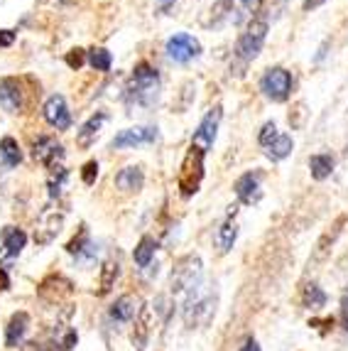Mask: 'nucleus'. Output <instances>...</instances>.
<instances>
[{
  "instance_id": "obj_1",
  "label": "nucleus",
  "mask_w": 348,
  "mask_h": 351,
  "mask_svg": "<svg viewBox=\"0 0 348 351\" xmlns=\"http://www.w3.org/2000/svg\"><path fill=\"white\" fill-rule=\"evenodd\" d=\"M203 155L206 152L199 150V147H189L182 160V167H179V177H177V187H179L182 197H194L201 187V180H203Z\"/></svg>"
},
{
  "instance_id": "obj_2",
  "label": "nucleus",
  "mask_w": 348,
  "mask_h": 351,
  "mask_svg": "<svg viewBox=\"0 0 348 351\" xmlns=\"http://www.w3.org/2000/svg\"><path fill=\"white\" fill-rule=\"evenodd\" d=\"M157 88H160V71L155 69L147 62H140L135 64L133 76H130V96H133L138 104L150 106L157 99Z\"/></svg>"
},
{
  "instance_id": "obj_3",
  "label": "nucleus",
  "mask_w": 348,
  "mask_h": 351,
  "mask_svg": "<svg viewBox=\"0 0 348 351\" xmlns=\"http://www.w3.org/2000/svg\"><path fill=\"white\" fill-rule=\"evenodd\" d=\"M265 40H267V23L265 20H253L245 27L243 35L238 37V42H236V59L243 62V64H250L262 52Z\"/></svg>"
},
{
  "instance_id": "obj_4",
  "label": "nucleus",
  "mask_w": 348,
  "mask_h": 351,
  "mask_svg": "<svg viewBox=\"0 0 348 351\" xmlns=\"http://www.w3.org/2000/svg\"><path fill=\"white\" fill-rule=\"evenodd\" d=\"M260 91L275 104H284L292 94V74L284 66H270L260 79Z\"/></svg>"
},
{
  "instance_id": "obj_5",
  "label": "nucleus",
  "mask_w": 348,
  "mask_h": 351,
  "mask_svg": "<svg viewBox=\"0 0 348 351\" xmlns=\"http://www.w3.org/2000/svg\"><path fill=\"white\" fill-rule=\"evenodd\" d=\"M199 276H201L199 256H184L182 261H177V265L172 270V293L194 290L199 285Z\"/></svg>"
},
{
  "instance_id": "obj_6",
  "label": "nucleus",
  "mask_w": 348,
  "mask_h": 351,
  "mask_svg": "<svg viewBox=\"0 0 348 351\" xmlns=\"http://www.w3.org/2000/svg\"><path fill=\"white\" fill-rule=\"evenodd\" d=\"M164 52H167V57L172 59L174 64H189L192 59H197L201 54V45H199L197 37L179 32V35L169 37Z\"/></svg>"
},
{
  "instance_id": "obj_7",
  "label": "nucleus",
  "mask_w": 348,
  "mask_h": 351,
  "mask_svg": "<svg viewBox=\"0 0 348 351\" xmlns=\"http://www.w3.org/2000/svg\"><path fill=\"white\" fill-rule=\"evenodd\" d=\"M221 116H223V108L219 104L214 108L206 111V116L201 118V123L199 128L194 130V138H192V145L199 147V150H209L211 145L216 143V135H219V125H221Z\"/></svg>"
},
{
  "instance_id": "obj_8",
  "label": "nucleus",
  "mask_w": 348,
  "mask_h": 351,
  "mask_svg": "<svg viewBox=\"0 0 348 351\" xmlns=\"http://www.w3.org/2000/svg\"><path fill=\"white\" fill-rule=\"evenodd\" d=\"M42 116H45L47 123L57 130H69V125H71L69 106H66V99L62 94H52L45 101V106H42Z\"/></svg>"
},
{
  "instance_id": "obj_9",
  "label": "nucleus",
  "mask_w": 348,
  "mask_h": 351,
  "mask_svg": "<svg viewBox=\"0 0 348 351\" xmlns=\"http://www.w3.org/2000/svg\"><path fill=\"white\" fill-rule=\"evenodd\" d=\"M157 141V128L152 125H135V128H125L110 141L113 150H125V147H138V145H147V143Z\"/></svg>"
},
{
  "instance_id": "obj_10",
  "label": "nucleus",
  "mask_w": 348,
  "mask_h": 351,
  "mask_svg": "<svg viewBox=\"0 0 348 351\" xmlns=\"http://www.w3.org/2000/svg\"><path fill=\"white\" fill-rule=\"evenodd\" d=\"M32 158L45 165V167H49V170H57L59 167L57 162L64 158V147L59 145L54 138H49V135H42V138L35 141V145H32Z\"/></svg>"
},
{
  "instance_id": "obj_11",
  "label": "nucleus",
  "mask_w": 348,
  "mask_h": 351,
  "mask_svg": "<svg viewBox=\"0 0 348 351\" xmlns=\"http://www.w3.org/2000/svg\"><path fill=\"white\" fill-rule=\"evenodd\" d=\"M37 293H40L42 300L54 304V302H62V300L71 298V295H74V285H71V280L64 276H49L40 282V290H37Z\"/></svg>"
},
{
  "instance_id": "obj_12",
  "label": "nucleus",
  "mask_w": 348,
  "mask_h": 351,
  "mask_svg": "<svg viewBox=\"0 0 348 351\" xmlns=\"http://www.w3.org/2000/svg\"><path fill=\"white\" fill-rule=\"evenodd\" d=\"M0 106L8 113H20L25 106V91L15 76H5L0 79Z\"/></svg>"
},
{
  "instance_id": "obj_13",
  "label": "nucleus",
  "mask_w": 348,
  "mask_h": 351,
  "mask_svg": "<svg viewBox=\"0 0 348 351\" xmlns=\"http://www.w3.org/2000/svg\"><path fill=\"white\" fill-rule=\"evenodd\" d=\"M260 180H262L260 172H245V175H240L238 180H236L233 192H236V197H238L243 204H256L262 197Z\"/></svg>"
},
{
  "instance_id": "obj_14",
  "label": "nucleus",
  "mask_w": 348,
  "mask_h": 351,
  "mask_svg": "<svg viewBox=\"0 0 348 351\" xmlns=\"http://www.w3.org/2000/svg\"><path fill=\"white\" fill-rule=\"evenodd\" d=\"M0 241H3V246H0V261H3V263H10V261H15V258L23 253L25 243H27V236H25L23 228L8 226L5 231H3V236H0Z\"/></svg>"
},
{
  "instance_id": "obj_15",
  "label": "nucleus",
  "mask_w": 348,
  "mask_h": 351,
  "mask_svg": "<svg viewBox=\"0 0 348 351\" xmlns=\"http://www.w3.org/2000/svg\"><path fill=\"white\" fill-rule=\"evenodd\" d=\"M145 184V175H142V167L138 165H130V167H123L116 175V187L121 192H138Z\"/></svg>"
},
{
  "instance_id": "obj_16",
  "label": "nucleus",
  "mask_w": 348,
  "mask_h": 351,
  "mask_svg": "<svg viewBox=\"0 0 348 351\" xmlns=\"http://www.w3.org/2000/svg\"><path fill=\"white\" fill-rule=\"evenodd\" d=\"M29 327V315L27 312H15V315L10 317V322H8L5 327V346H18L20 341H23L25 332H27Z\"/></svg>"
},
{
  "instance_id": "obj_17",
  "label": "nucleus",
  "mask_w": 348,
  "mask_h": 351,
  "mask_svg": "<svg viewBox=\"0 0 348 351\" xmlns=\"http://www.w3.org/2000/svg\"><path fill=\"white\" fill-rule=\"evenodd\" d=\"M135 315H138V300L133 295H123L110 307V319H116V322H130Z\"/></svg>"
},
{
  "instance_id": "obj_18",
  "label": "nucleus",
  "mask_w": 348,
  "mask_h": 351,
  "mask_svg": "<svg viewBox=\"0 0 348 351\" xmlns=\"http://www.w3.org/2000/svg\"><path fill=\"white\" fill-rule=\"evenodd\" d=\"M0 160H3L5 167H18V165L23 162V150H20L18 141L10 138V135H5V138L0 141Z\"/></svg>"
},
{
  "instance_id": "obj_19",
  "label": "nucleus",
  "mask_w": 348,
  "mask_h": 351,
  "mask_svg": "<svg viewBox=\"0 0 348 351\" xmlns=\"http://www.w3.org/2000/svg\"><path fill=\"white\" fill-rule=\"evenodd\" d=\"M236 236H238V226L233 219H226V221L221 223V228L216 231V246H219L221 253H228L236 243Z\"/></svg>"
},
{
  "instance_id": "obj_20",
  "label": "nucleus",
  "mask_w": 348,
  "mask_h": 351,
  "mask_svg": "<svg viewBox=\"0 0 348 351\" xmlns=\"http://www.w3.org/2000/svg\"><path fill=\"white\" fill-rule=\"evenodd\" d=\"M105 118H108V116H105L103 111H99L96 116L88 118L86 123L82 125V130H79V145H82V147H88V145H91V141L96 138V135H99L101 125L105 123Z\"/></svg>"
},
{
  "instance_id": "obj_21",
  "label": "nucleus",
  "mask_w": 348,
  "mask_h": 351,
  "mask_svg": "<svg viewBox=\"0 0 348 351\" xmlns=\"http://www.w3.org/2000/svg\"><path fill=\"white\" fill-rule=\"evenodd\" d=\"M309 172H312L314 180H326V177L334 172V158L326 155V152H319V155H312L309 158Z\"/></svg>"
},
{
  "instance_id": "obj_22",
  "label": "nucleus",
  "mask_w": 348,
  "mask_h": 351,
  "mask_svg": "<svg viewBox=\"0 0 348 351\" xmlns=\"http://www.w3.org/2000/svg\"><path fill=\"white\" fill-rule=\"evenodd\" d=\"M118 273H121L118 261L108 258V261L103 263V268H101V278H99V293L101 295H108L110 290H113V285H116V280H118Z\"/></svg>"
},
{
  "instance_id": "obj_23",
  "label": "nucleus",
  "mask_w": 348,
  "mask_h": 351,
  "mask_svg": "<svg viewBox=\"0 0 348 351\" xmlns=\"http://www.w3.org/2000/svg\"><path fill=\"white\" fill-rule=\"evenodd\" d=\"M295 150V141H292V135H277V141L273 145L267 147V158L273 160V162H279V160L290 158V152Z\"/></svg>"
},
{
  "instance_id": "obj_24",
  "label": "nucleus",
  "mask_w": 348,
  "mask_h": 351,
  "mask_svg": "<svg viewBox=\"0 0 348 351\" xmlns=\"http://www.w3.org/2000/svg\"><path fill=\"white\" fill-rule=\"evenodd\" d=\"M155 248H157V241L152 239V236H142L140 239V243L135 246V265H140V268H145V265H150L152 256H155Z\"/></svg>"
},
{
  "instance_id": "obj_25",
  "label": "nucleus",
  "mask_w": 348,
  "mask_h": 351,
  "mask_svg": "<svg viewBox=\"0 0 348 351\" xmlns=\"http://www.w3.org/2000/svg\"><path fill=\"white\" fill-rule=\"evenodd\" d=\"M302 304L307 307V310H319V307H324L326 304V293L316 285V282H312V285L304 287Z\"/></svg>"
},
{
  "instance_id": "obj_26",
  "label": "nucleus",
  "mask_w": 348,
  "mask_h": 351,
  "mask_svg": "<svg viewBox=\"0 0 348 351\" xmlns=\"http://www.w3.org/2000/svg\"><path fill=\"white\" fill-rule=\"evenodd\" d=\"M86 62L93 66L96 71H110V64H113V57H110L108 49L103 47H93L86 52Z\"/></svg>"
},
{
  "instance_id": "obj_27",
  "label": "nucleus",
  "mask_w": 348,
  "mask_h": 351,
  "mask_svg": "<svg viewBox=\"0 0 348 351\" xmlns=\"http://www.w3.org/2000/svg\"><path fill=\"white\" fill-rule=\"evenodd\" d=\"M150 317H152L150 307H142V310H140L138 327H135V334H133V341H135V344H138V346L145 344L147 334H150Z\"/></svg>"
},
{
  "instance_id": "obj_28",
  "label": "nucleus",
  "mask_w": 348,
  "mask_h": 351,
  "mask_svg": "<svg viewBox=\"0 0 348 351\" xmlns=\"http://www.w3.org/2000/svg\"><path fill=\"white\" fill-rule=\"evenodd\" d=\"M88 243H91V241H88V231H86V226H82L79 236H74V239H71L69 243H66V251L74 253V256H82L84 248H86Z\"/></svg>"
},
{
  "instance_id": "obj_29",
  "label": "nucleus",
  "mask_w": 348,
  "mask_h": 351,
  "mask_svg": "<svg viewBox=\"0 0 348 351\" xmlns=\"http://www.w3.org/2000/svg\"><path fill=\"white\" fill-rule=\"evenodd\" d=\"M277 125H275V121H267L265 125L260 128V135H258V143H260L262 147H270L275 141H277Z\"/></svg>"
},
{
  "instance_id": "obj_30",
  "label": "nucleus",
  "mask_w": 348,
  "mask_h": 351,
  "mask_svg": "<svg viewBox=\"0 0 348 351\" xmlns=\"http://www.w3.org/2000/svg\"><path fill=\"white\" fill-rule=\"evenodd\" d=\"M343 223V219H338V223H336V228H334V231H331V234H326L324 239L319 241V246H316V261H324L326 258V253H329V243H334V239H336L338 236V226H341Z\"/></svg>"
},
{
  "instance_id": "obj_31",
  "label": "nucleus",
  "mask_w": 348,
  "mask_h": 351,
  "mask_svg": "<svg viewBox=\"0 0 348 351\" xmlns=\"http://www.w3.org/2000/svg\"><path fill=\"white\" fill-rule=\"evenodd\" d=\"M96 177H99V162H96V160H88V162L84 165V170H82L84 184H88V187H91L93 182H96Z\"/></svg>"
},
{
  "instance_id": "obj_32",
  "label": "nucleus",
  "mask_w": 348,
  "mask_h": 351,
  "mask_svg": "<svg viewBox=\"0 0 348 351\" xmlns=\"http://www.w3.org/2000/svg\"><path fill=\"white\" fill-rule=\"evenodd\" d=\"M84 62H86V52L84 49H71L69 54H66V64L71 66V69H82L84 66Z\"/></svg>"
},
{
  "instance_id": "obj_33",
  "label": "nucleus",
  "mask_w": 348,
  "mask_h": 351,
  "mask_svg": "<svg viewBox=\"0 0 348 351\" xmlns=\"http://www.w3.org/2000/svg\"><path fill=\"white\" fill-rule=\"evenodd\" d=\"M64 182H66V170L59 172L57 180H54V177H49V194H52V197H57V194L62 192V184H64Z\"/></svg>"
},
{
  "instance_id": "obj_34",
  "label": "nucleus",
  "mask_w": 348,
  "mask_h": 351,
  "mask_svg": "<svg viewBox=\"0 0 348 351\" xmlns=\"http://www.w3.org/2000/svg\"><path fill=\"white\" fill-rule=\"evenodd\" d=\"M309 327H316L321 334H326L329 329H334V317H324V319H312Z\"/></svg>"
},
{
  "instance_id": "obj_35",
  "label": "nucleus",
  "mask_w": 348,
  "mask_h": 351,
  "mask_svg": "<svg viewBox=\"0 0 348 351\" xmlns=\"http://www.w3.org/2000/svg\"><path fill=\"white\" fill-rule=\"evenodd\" d=\"M12 42H15V32L12 29H0V49L10 47Z\"/></svg>"
},
{
  "instance_id": "obj_36",
  "label": "nucleus",
  "mask_w": 348,
  "mask_h": 351,
  "mask_svg": "<svg viewBox=\"0 0 348 351\" xmlns=\"http://www.w3.org/2000/svg\"><path fill=\"white\" fill-rule=\"evenodd\" d=\"M341 317H343V327L348 329V290L343 295V302H341Z\"/></svg>"
},
{
  "instance_id": "obj_37",
  "label": "nucleus",
  "mask_w": 348,
  "mask_h": 351,
  "mask_svg": "<svg viewBox=\"0 0 348 351\" xmlns=\"http://www.w3.org/2000/svg\"><path fill=\"white\" fill-rule=\"evenodd\" d=\"M23 351H47V346L37 344V341H27V344L23 346Z\"/></svg>"
},
{
  "instance_id": "obj_38",
  "label": "nucleus",
  "mask_w": 348,
  "mask_h": 351,
  "mask_svg": "<svg viewBox=\"0 0 348 351\" xmlns=\"http://www.w3.org/2000/svg\"><path fill=\"white\" fill-rule=\"evenodd\" d=\"M240 351H260V346H258L256 339H248L243 346H240Z\"/></svg>"
},
{
  "instance_id": "obj_39",
  "label": "nucleus",
  "mask_w": 348,
  "mask_h": 351,
  "mask_svg": "<svg viewBox=\"0 0 348 351\" xmlns=\"http://www.w3.org/2000/svg\"><path fill=\"white\" fill-rule=\"evenodd\" d=\"M326 0H304V10H312V8H319L324 5Z\"/></svg>"
},
{
  "instance_id": "obj_40",
  "label": "nucleus",
  "mask_w": 348,
  "mask_h": 351,
  "mask_svg": "<svg viewBox=\"0 0 348 351\" xmlns=\"http://www.w3.org/2000/svg\"><path fill=\"white\" fill-rule=\"evenodd\" d=\"M174 3H177V0H160V5H162V10H169V8H172Z\"/></svg>"
},
{
  "instance_id": "obj_41",
  "label": "nucleus",
  "mask_w": 348,
  "mask_h": 351,
  "mask_svg": "<svg viewBox=\"0 0 348 351\" xmlns=\"http://www.w3.org/2000/svg\"><path fill=\"white\" fill-rule=\"evenodd\" d=\"M240 3H243L245 8H256L258 3H260V0H240Z\"/></svg>"
}]
</instances>
